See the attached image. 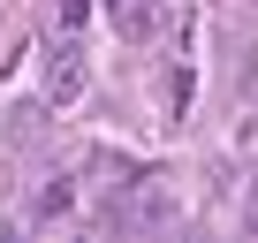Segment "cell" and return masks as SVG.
Segmentation results:
<instances>
[{"label": "cell", "mask_w": 258, "mask_h": 243, "mask_svg": "<svg viewBox=\"0 0 258 243\" xmlns=\"http://www.w3.org/2000/svg\"><path fill=\"white\" fill-rule=\"evenodd\" d=\"M114 228H129V235H145V228H175L182 220V198H175V183H160V175H145V183H129L121 198H114V213H106Z\"/></svg>", "instance_id": "6da1fadb"}, {"label": "cell", "mask_w": 258, "mask_h": 243, "mask_svg": "<svg viewBox=\"0 0 258 243\" xmlns=\"http://www.w3.org/2000/svg\"><path fill=\"white\" fill-rule=\"evenodd\" d=\"M69 198H76V190H69V183H53V190L38 198V220H53V213H69Z\"/></svg>", "instance_id": "277c9868"}, {"label": "cell", "mask_w": 258, "mask_h": 243, "mask_svg": "<svg viewBox=\"0 0 258 243\" xmlns=\"http://www.w3.org/2000/svg\"><path fill=\"white\" fill-rule=\"evenodd\" d=\"M106 8H114V31L121 38H152V8H145V0H106Z\"/></svg>", "instance_id": "3957f363"}, {"label": "cell", "mask_w": 258, "mask_h": 243, "mask_svg": "<svg viewBox=\"0 0 258 243\" xmlns=\"http://www.w3.org/2000/svg\"><path fill=\"white\" fill-rule=\"evenodd\" d=\"M46 99H53V106L84 99V53H76V46H53V53H46Z\"/></svg>", "instance_id": "7a4b0ae2"}]
</instances>
